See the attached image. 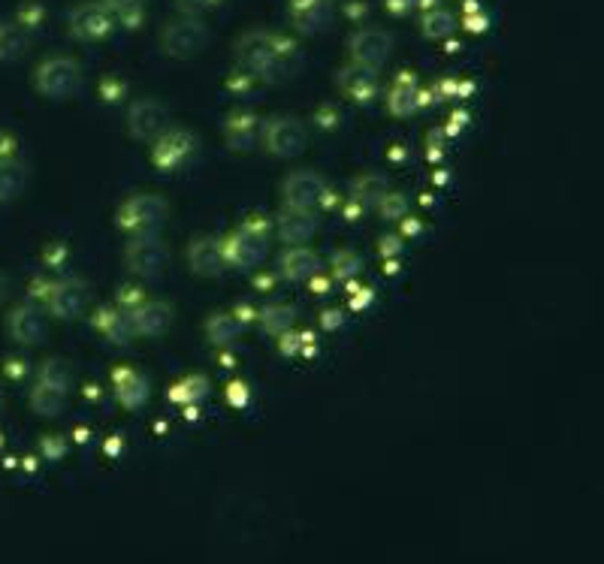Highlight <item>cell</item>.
<instances>
[{"label": "cell", "mask_w": 604, "mask_h": 564, "mask_svg": "<svg viewBox=\"0 0 604 564\" xmlns=\"http://www.w3.org/2000/svg\"><path fill=\"white\" fill-rule=\"evenodd\" d=\"M112 381H115V399H118L127 411H136V408H142V405L148 402L151 387H148L145 374H139V371H133V368H118V371L112 374Z\"/></svg>", "instance_id": "21"}, {"label": "cell", "mask_w": 604, "mask_h": 564, "mask_svg": "<svg viewBox=\"0 0 604 564\" xmlns=\"http://www.w3.org/2000/svg\"><path fill=\"white\" fill-rule=\"evenodd\" d=\"M248 399H251V393H248V384H242V381H233V384H227V402L233 405V408H245L248 405Z\"/></svg>", "instance_id": "39"}, {"label": "cell", "mask_w": 604, "mask_h": 564, "mask_svg": "<svg viewBox=\"0 0 604 564\" xmlns=\"http://www.w3.org/2000/svg\"><path fill=\"white\" fill-rule=\"evenodd\" d=\"M369 302H372V290H366V293H357V296H354V308L369 305Z\"/></svg>", "instance_id": "47"}, {"label": "cell", "mask_w": 604, "mask_h": 564, "mask_svg": "<svg viewBox=\"0 0 604 564\" xmlns=\"http://www.w3.org/2000/svg\"><path fill=\"white\" fill-rule=\"evenodd\" d=\"M417 4H420V0H384V7H387L393 16H405V13H411Z\"/></svg>", "instance_id": "41"}, {"label": "cell", "mask_w": 604, "mask_h": 564, "mask_svg": "<svg viewBox=\"0 0 604 564\" xmlns=\"http://www.w3.org/2000/svg\"><path fill=\"white\" fill-rule=\"evenodd\" d=\"M321 323H324L327 329H336V326H342V314H339V311H324Z\"/></svg>", "instance_id": "43"}, {"label": "cell", "mask_w": 604, "mask_h": 564, "mask_svg": "<svg viewBox=\"0 0 604 564\" xmlns=\"http://www.w3.org/2000/svg\"><path fill=\"white\" fill-rule=\"evenodd\" d=\"M40 384H49V387H58V390H70L73 387V371L64 359H49L43 368H40Z\"/></svg>", "instance_id": "33"}, {"label": "cell", "mask_w": 604, "mask_h": 564, "mask_svg": "<svg viewBox=\"0 0 604 564\" xmlns=\"http://www.w3.org/2000/svg\"><path fill=\"white\" fill-rule=\"evenodd\" d=\"M306 142H309V133H306V127H302L299 118L278 115V118L266 121V127H263L266 151L281 157V160H290V157L302 154V151H306Z\"/></svg>", "instance_id": "7"}, {"label": "cell", "mask_w": 604, "mask_h": 564, "mask_svg": "<svg viewBox=\"0 0 604 564\" xmlns=\"http://www.w3.org/2000/svg\"><path fill=\"white\" fill-rule=\"evenodd\" d=\"M94 329L109 341V344H130L133 341V326L124 308H100L94 314Z\"/></svg>", "instance_id": "22"}, {"label": "cell", "mask_w": 604, "mask_h": 564, "mask_svg": "<svg viewBox=\"0 0 604 564\" xmlns=\"http://www.w3.org/2000/svg\"><path fill=\"white\" fill-rule=\"evenodd\" d=\"M7 296H10V278H7V275H0V305L7 302Z\"/></svg>", "instance_id": "46"}, {"label": "cell", "mask_w": 604, "mask_h": 564, "mask_svg": "<svg viewBox=\"0 0 604 564\" xmlns=\"http://www.w3.org/2000/svg\"><path fill=\"white\" fill-rule=\"evenodd\" d=\"M275 233L281 242L290 245H302L309 242L315 233H318V218L312 209H293V206H284L275 218Z\"/></svg>", "instance_id": "17"}, {"label": "cell", "mask_w": 604, "mask_h": 564, "mask_svg": "<svg viewBox=\"0 0 604 564\" xmlns=\"http://www.w3.org/2000/svg\"><path fill=\"white\" fill-rule=\"evenodd\" d=\"M290 22L306 37L324 34L333 25V4L330 0H290Z\"/></svg>", "instance_id": "16"}, {"label": "cell", "mask_w": 604, "mask_h": 564, "mask_svg": "<svg viewBox=\"0 0 604 564\" xmlns=\"http://www.w3.org/2000/svg\"><path fill=\"white\" fill-rule=\"evenodd\" d=\"M46 302L58 320H79L91 302V287L82 278H61L49 287Z\"/></svg>", "instance_id": "9"}, {"label": "cell", "mask_w": 604, "mask_h": 564, "mask_svg": "<svg viewBox=\"0 0 604 564\" xmlns=\"http://www.w3.org/2000/svg\"><path fill=\"white\" fill-rule=\"evenodd\" d=\"M112 31V13L97 4V0H85L70 13V34L79 40H103Z\"/></svg>", "instance_id": "15"}, {"label": "cell", "mask_w": 604, "mask_h": 564, "mask_svg": "<svg viewBox=\"0 0 604 564\" xmlns=\"http://www.w3.org/2000/svg\"><path fill=\"white\" fill-rule=\"evenodd\" d=\"M170 402L176 405H188V408H197L206 396H209V381L203 378V374H188V378H182L179 384L170 387Z\"/></svg>", "instance_id": "28"}, {"label": "cell", "mask_w": 604, "mask_h": 564, "mask_svg": "<svg viewBox=\"0 0 604 564\" xmlns=\"http://www.w3.org/2000/svg\"><path fill=\"white\" fill-rule=\"evenodd\" d=\"M167 109L164 103L151 100V97H142L136 103H130L127 109V133L139 142H148V139H158L164 130H167Z\"/></svg>", "instance_id": "11"}, {"label": "cell", "mask_w": 604, "mask_h": 564, "mask_svg": "<svg viewBox=\"0 0 604 564\" xmlns=\"http://www.w3.org/2000/svg\"><path fill=\"white\" fill-rule=\"evenodd\" d=\"M167 203L155 194H136L118 209V227L130 236H158L167 224Z\"/></svg>", "instance_id": "2"}, {"label": "cell", "mask_w": 604, "mask_h": 564, "mask_svg": "<svg viewBox=\"0 0 604 564\" xmlns=\"http://www.w3.org/2000/svg\"><path fill=\"white\" fill-rule=\"evenodd\" d=\"M278 272L293 284L309 281L321 272V257L309 248H302V245H290L278 260Z\"/></svg>", "instance_id": "20"}, {"label": "cell", "mask_w": 604, "mask_h": 564, "mask_svg": "<svg viewBox=\"0 0 604 564\" xmlns=\"http://www.w3.org/2000/svg\"><path fill=\"white\" fill-rule=\"evenodd\" d=\"M417 106H420L417 82H414V76L405 73V76H399V79L393 82V88L387 91V109H390V115L405 118V115H411Z\"/></svg>", "instance_id": "25"}, {"label": "cell", "mask_w": 604, "mask_h": 564, "mask_svg": "<svg viewBox=\"0 0 604 564\" xmlns=\"http://www.w3.org/2000/svg\"><path fill=\"white\" fill-rule=\"evenodd\" d=\"M64 450H67V444H64L61 438H46V441H43V453H46L52 462H58V459L64 456Z\"/></svg>", "instance_id": "40"}, {"label": "cell", "mask_w": 604, "mask_h": 564, "mask_svg": "<svg viewBox=\"0 0 604 564\" xmlns=\"http://www.w3.org/2000/svg\"><path fill=\"white\" fill-rule=\"evenodd\" d=\"M330 266H333V278H336V281H351V278L360 275L363 260H360V254H354V251H339V254H333Z\"/></svg>", "instance_id": "34"}, {"label": "cell", "mask_w": 604, "mask_h": 564, "mask_svg": "<svg viewBox=\"0 0 604 564\" xmlns=\"http://www.w3.org/2000/svg\"><path fill=\"white\" fill-rule=\"evenodd\" d=\"M309 341H312V335H306V332H290V329H287V332L278 335V350H281L284 356H296Z\"/></svg>", "instance_id": "37"}, {"label": "cell", "mask_w": 604, "mask_h": 564, "mask_svg": "<svg viewBox=\"0 0 604 564\" xmlns=\"http://www.w3.org/2000/svg\"><path fill=\"white\" fill-rule=\"evenodd\" d=\"M224 142L233 151H251L257 142V118L251 112H233L224 124Z\"/></svg>", "instance_id": "23"}, {"label": "cell", "mask_w": 604, "mask_h": 564, "mask_svg": "<svg viewBox=\"0 0 604 564\" xmlns=\"http://www.w3.org/2000/svg\"><path fill=\"white\" fill-rule=\"evenodd\" d=\"M296 320V308L293 305H266L260 311V326L269 332V335H281L293 326Z\"/></svg>", "instance_id": "32"}, {"label": "cell", "mask_w": 604, "mask_h": 564, "mask_svg": "<svg viewBox=\"0 0 604 564\" xmlns=\"http://www.w3.org/2000/svg\"><path fill=\"white\" fill-rule=\"evenodd\" d=\"M417 230H420V224H417V221H408V224H405V233H417Z\"/></svg>", "instance_id": "48"}, {"label": "cell", "mask_w": 604, "mask_h": 564, "mask_svg": "<svg viewBox=\"0 0 604 564\" xmlns=\"http://www.w3.org/2000/svg\"><path fill=\"white\" fill-rule=\"evenodd\" d=\"M339 88L357 100V103H369L375 94H378V67H369V64H360V61H351L348 67L339 70L336 76Z\"/></svg>", "instance_id": "18"}, {"label": "cell", "mask_w": 604, "mask_h": 564, "mask_svg": "<svg viewBox=\"0 0 604 564\" xmlns=\"http://www.w3.org/2000/svg\"><path fill=\"white\" fill-rule=\"evenodd\" d=\"M64 402H67V393L58 390V387H49V384H40L31 390V411L40 414V417H58L64 411Z\"/></svg>", "instance_id": "29"}, {"label": "cell", "mask_w": 604, "mask_h": 564, "mask_svg": "<svg viewBox=\"0 0 604 564\" xmlns=\"http://www.w3.org/2000/svg\"><path fill=\"white\" fill-rule=\"evenodd\" d=\"M34 85L49 100H67L82 88V64L67 55L49 58L37 67Z\"/></svg>", "instance_id": "4"}, {"label": "cell", "mask_w": 604, "mask_h": 564, "mask_svg": "<svg viewBox=\"0 0 604 564\" xmlns=\"http://www.w3.org/2000/svg\"><path fill=\"white\" fill-rule=\"evenodd\" d=\"M387 191H390V181H387L384 175L366 172V175L354 178V184H351V200L360 203L363 209H375V206L384 200Z\"/></svg>", "instance_id": "26"}, {"label": "cell", "mask_w": 604, "mask_h": 564, "mask_svg": "<svg viewBox=\"0 0 604 564\" xmlns=\"http://www.w3.org/2000/svg\"><path fill=\"white\" fill-rule=\"evenodd\" d=\"M124 263L136 278H161L170 266V251L158 236H130L124 248Z\"/></svg>", "instance_id": "5"}, {"label": "cell", "mask_w": 604, "mask_h": 564, "mask_svg": "<svg viewBox=\"0 0 604 564\" xmlns=\"http://www.w3.org/2000/svg\"><path fill=\"white\" fill-rule=\"evenodd\" d=\"M375 209H378V215L384 221H402V218H408V200L402 194H393V191H387L384 200Z\"/></svg>", "instance_id": "35"}, {"label": "cell", "mask_w": 604, "mask_h": 564, "mask_svg": "<svg viewBox=\"0 0 604 564\" xmlns=\"http://www.w3.org/2000/svg\"><path fill=\"white\" fill-rule=\"evenodd\" d=\"M100 4L112 13V19H124V22H133L142 16V7L145 0H100Z\"/></svg>", "instance_id": "36"}, {"label": "cell", "mask_w": 604, "mask_h": 564, "mask_svg": "<svg viewBox=\"0 0 604 564\" xmlns=\"http://www.w3.org/2000/svg\"><path fill=\"white\" fill-rule=\"evenodd\" d=\"M239 320L233 317V314H224V311H218V314H212L209 320H206V338H209V344H215V347H227V344H233L236 338H239Z\"/></svg>", "instance_id": "30"}, {"label": "cell", "mask_w": 604, "mask_h": 564, "mask_svg": "<svg viewBox=\"0 0 604 564\" xmlns=\"http://www.w3.org/2000/svg\"><path fill=\"white\" fill-rule=\"evenodd\" d=\"M215 4H221V0H176V7L185 13V16H203L206 10H212Z\"/></svg>", "instance_id": "38"}, {"label": "cell", "mask_w": 604, "mask_h": 564, "mask_svg": "<svg viewBox=\"0 0 604 564\" xmlns=\"http://www.w3.org/2000/svg\"><path fill=\"white\" fill-rule=\"evenodd\" d=\"M290 55H296V46L287 43L284 37L266 34V31H251L236 43L239 64L263 82H278L281 76H287Z\"/></svg>", "instance_id": "1"}, {"label": "cell", "mask_w": 604, "mask_h": 564, "mask_svg": "<svg viewBox=\"0 0 604 564\" xmlns=\"http://www.w3.org/2000/svg\"><path fill=\"white\" fill-rule=\"evenodd\" d=\"M363 215H366V209H363L360 203H354V200H351V203H348V209H345V218H348V221H357V218H363Z\"/></svg>", "instance_id": "44"}, {"label": "cell", "mask_w": 604, "mask_h": 564, "mask_svg": "<svg viewBox=\"0 0 604 564\" xmlns=\"http://www.w3.org/2000/svg\"><path fill=\"white\" fill-rule=\"evenodd\" d=\"M161 43H164V52L170 58H179V61H188L194 55H200L209 43V28L197 19V16H182V19H173L164 34H161Z\"/></svg>", "instance_id": "6"}, {"label": "cell", "mask_w": 604, "mask_h": 564, "mask_svg": "<svg viewBox=\"0 0 604 564\" xmlns=\"http://www.w3.org/2000/svg\"><path fill=\"white\" fill-rule=\"evenodd\" d=\"M188 266H191V272L200 275V278H215V275H221V272L227 269V266H224V257H221V242L212 239V236L194 239L191 248H188Z\"/></svg>", "instance_id": "19"}, {"label": "cell", "mask_w": 604, "mask_h": 564, "mask_svg": "<svg viewBox=\"0 0 604 564\" xmlns=\"http://www.w3.org/2000/svg\"><path fill=\"white\" fill-rule=\"evenodd\" d=\"M31 49V34L19 22H0V61H19Z\"/></svg>", "instance_id": "27"}, {"label": "cell", "mask_w": 604, "mask_h": 564, "mask_svg": "<svg viewBox=\"0 0 604 564\" xmlns=\"http://www.w3.org/2000/svg\"><path fill=\"white\" fill-rule=\"evenodd\" d=\"M0 405H4V393H0Z\"/></svg>", "instance_id": "49"}, {"label": "cell", "mask_w": 604, "mask_h": 564, "mask_svg": "<svg viewBox=\"0 0 604 564\" xmlns=\"http://www.w3.org/2000/svg\"><path fill=\"white\" fill-rule=\"evenodd\" d=\"M281 194H284V206H293V209H318L321 203H327V178L321 172H312V169H299L293 175L284 178L281 184Z\"/></svg>", "instance_id": "8"}, {"label": "cell", "mask_w": 604, "mask_h": 564, "mask_svg": "<svg viewBox=\"0 0 604 564\" xmlns=\"http://www.w3.org/2000/svg\"><path fill=\"white\" fill-rule=\"evenodd\" d=\"M378 248H381V257H396L402 251V242H399V236H384Z\"/></svg>", "instance_id": "42"}, {"label": "cell", "mask_w": 604, "mask_h": 564, "mask_svg": "<svg viewBox=\"0 0 604 564\" xmlns=\"http://www.w3.org/2000/svg\"><path fill=\"white\" fill-rule=\"evenodd\" d=\"M348 49H351V61L381 67L393 55V37L387 31H381V28H360V31L351 34Z\"/></svg>", "instance_id": "13"}, {"label": "cell", "mask_w": 604, "mask_h": 564, "mask_svg": "<svg viewBox=\"0 0 604 564\" xmlns=\"http://www.w3.org/2000/svg\"><path fill=\"white\" fill-rule=\"evenodd\" d=\"M7 332L16 344H25V347H37L46 341L49 335V320L43 314V308L37 305H16L7 317Z\"/></svg>", "instance_id": "12"}, {"label": "cell", "mask_w": 604, "mask_h": 564, "mask_svg": "<svg viewBox=\"0 0 604 564\" xmlns=\"http://www.w3.org/2000/svg\"><path fill=\"white\" fill-rule=\"evenodd\" d=\"M466 25H469V31H475V34H478V31H484V28H487V16H469V19H466Z\"/></svg>", "instance_id": "45"}, {"label": "cell", "mask_w": 604, "mask_h": 564, "mask_svg": "<svg viewBox=\"0 0 604 564\" xmlns=\"http://www.w3.org/2000/svg\"><path fill=\"white\" fill-rule=\"evenodd\" d=\"M420 28H423V34L429 40H444V37H450L453 31H457V16H453L450 10H444V7H432V10L423 13Z\"/></svg>", "instance_id": "31"}, {"label": "cell", "mask_w": 604, "mask_h": 564, "mask_svg": "<svg viewBox=\"0 0 604 564\" xmlns=\"http://www.w3.org/2000/svg\"><path fill=\"white\" fill-rule=\"evenodd\" d=\"M197 154V136L188 130H164L151 148V163L161 172H176L182 169L191 157Z\"/></svg>", "instance_id": "10"}, {"label": "cell", "mask_w": 604, "mask_h": 564, "mask_svg": "<svg viewBox=\"0 0 604 564\" xmlns=\"http://www.w3.org/2000/svg\"><path fill=\"white\" fill-rule=\"evenodd\" d=\"M266 251H269V233L251 224H242L221 239V257L227 269H254L266 260Z\"/></svg>", "instance_id": "3"}, {"label": "cell", "mask_w": 604, "mask_h": 564, "mask_svg": "<svg viewBox=\"0 0 604 564\" xmlns=\"http://www.w3.org/2000/svg\"><path fill=\"white\" fill-rule=\"evenodd\" d=\"M28 166L16 157H0V203H10L25 194Z\"/></svg>", "instance_id": "24"}, {"label": "cell", "mask_w": 604, "mask_h": 564, "mask_svg": "<svg viewBox=\"0 0 604 564\" xmlns=\"http://www.w3.org/2000/svg\"><path fill=\"white\" fill-rule=\"evenodd\" d=\"M127 317L139 338H158L173 326V305L161 299H142L136 308L127 311Z\"/></svg>", "instance_id": "14"}]
</instances>
